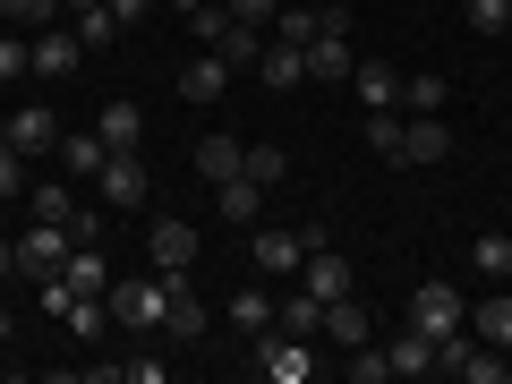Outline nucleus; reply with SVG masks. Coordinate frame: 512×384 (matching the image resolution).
I'll return each mask as SVG.
<instances>
[{"label": "nucleus", "mask_w": 512, "mask_h": 384, "mask_svg": "<svg viewBox=\"0 0 512 384\" xmlns=\"http://www.w3.org/2000/svg\"><path fill=\"white\" fill-rule=\"evenodd\" d=\"M274 325H291V333H325V299H316V291L282 299V316H274Z\"/></svg>", "instance_id": "473e14b6"}, {"label": "nucleus", "mask_w": 512, "mask_h": 384, "mask_svg": "<svg viewBox=\"0 0 512 384\" xmlns=\"http://www.w3.org/2000/svg\"><path fill=\"white\" fill-rule=\"evenodd\" d=\"M299 291H316V299H342V291H359V274H350V256L333 248H308V265H299Z\"/></svg>", "instance_id": "9b49d317"}, {"label": "nucleus", "mask_w": 512, "mask_h": 384, "mask_svg": "<svg viewBox=\"0 0 512 384\" xmlns=\"http://www.w3.org/2000/svg\"><path fill=\"white\" fill-rule=\"evenodd\" d=\"M188 163L205 171V180H239V163H248V146H239V137H197V146H188Z\"/></svg>", "instance_id": "412c9836"}, {"label": "nucleus", "mask_w": 512, "mask_h": 384, "mask_svg": "<svg viewBox=\"0 0 512 384\" xmlns=\"http://www.w3.org/2000/svg\"><path fill=\"white\" fill-rule=\"evenodd\" d=\"M504 35H512V18H504Z\"/></svg>", "instance_id": "de8ad7c7"}, {"label": "nucleus", "mask_w": 512, "mask_h": 384, "mask_svg": "<svg viewBox=\"0 0 512 384\" xmlns=\"http://www.w3.org/2000/svg\"><path fill=\"white\" fill-rule=\"evenodd\" d=\"M146 256H154V274H188V265H197V222H188V214L154 222V231H146Z\"/></svg>", "instance_id": "1a4fd4ad"}, {"label": "nucleus", "mask_w": 512, "mask_h": 384, "mask_svg": "<svg viewBox=\"0 0 512 384\" xmlns=\"http://www.w3.org/2000/svg\"><path fill=\"white\" fill-rule=\"evenodd\" d=\"M274 9H282V0H231V18H248V26H265V35H274Z\"/></svg>", "instance_id": "ea45409f"}, {"label": "nucleus", "mask_w": 512, "mask_h": 384, "mask_svg": "<svg viewBox=\"0 0 512 384\" xmlns=\"http://www.w3.org/2000/svg\"><path fill=\"white\" fill-rule=\"evenodd\" d=\"M350 69H359L350 35H316L308 43V86H350Z\"/></svg>", "instance_id": "dca6fc26"}, {"label": "nucleus", "mask_w": 512, "mask_h": 384, "mask_svg": "<svg viewBox=\"0 0 512 384\" xmlns=\"http://www.w3.org/2000/svg\"><path fill=\"white\" fill-rule=\"evenodd\" d=\"M103 163H111L103 128H60V171H69V180H94Z\"/></svg>", "instance_id": "a211bd4d"}, {"label": "nucleus", "mask_w": 512, "mask_h": 384, "mask_svg": "<svg viewBox=\"0 0 512 384\" xmlns=\"http://www.w3.org/2000/svg\"><path fill=\"white\" fill-rule=\"evenodd\" d=\"M0 128H9V146H18V154H60V120L43 103H18Z\"/></svg>", "instance_id": "ddd939ff"}, {"label": "nucleus", "mask_w": 512, "mask_h": 384, "mask_svg": "<svg viewBox=\"0 0 512 384\" xmlns=\"http://www.w3.org/2000/svg\"><path fill=\"white\" fill-rule=\"evenodd\" d=\"M325 342L333 350H359V342H376V316H367V299H325Z\"/></svg>", "instance_id": "4468645a"}, {"label": "nucleus", "mask_w": 512, "mask_h": 384, "mask_svg": "<svg viewBox=\"0 0 512 384\" xmlns=\"http://www.w3.org/2000/svg\"><path fill=\"white\" fill-rule=\"evenodd\" d=\"M274 316H282V299H274V291H239V299H231V325L248 333V342H256L265 325H274Z\"/></svg>", "instance_id": "a878e982"}, {"label": "nucleus", "mask_w": 512, "mask_h": 384, "mask_svg": "<svg viewBox=\"0 0 512 384\" xmlns=\"http://www.w3.org/2000/svg\"><path fill=\"white\" fill-rule=\"evenodd\" d=\"M256 86H265V94L308 86V52H299V43H274V35H265V52H256Z\"/></svg>", "instance_id": "f8f14e48"}, {"label": "nucleus", "mask_w": 512, "mask_h": 384, "mask_svg": "<svg viewBox=\"0 0 512 384\" xmlns=\"http://www.w3.org/2000/svg\"><path fill=\"white\" fill-rule=\"evenodd\" d=\"M470 333H478V342H495V350H512V291H487V299H478Z\"/></svg>", "instance_id": "4be33fe9"}, {"label": "nucleus", "mask_w": 512, "mask_h": 384, "mask_svg": "<svg viewBox=\"0 0 512 384\" xmlns=\"http://www.w3.org/2000/svg\"><path fill=\"white\" fill-rule=\"evenodd\" d=\"M384 350H393V376H427V367H436V342H427L419 325H410V333H393Z\"/></svg>", "instance_id": "393cba45"}, {"label": "nucleus", "mask_w": 512, "mask_h": 384, "mask_svg": "<svg viewBox=\"0 0 512 384\" xmlns=\"http://www.w3.org/2000/svg\"><path fill=\"white\" fill-rule=\"evenodd\" d=\"M256 367H265L274 384H308V376H316V333L265 325V333H256Z\"/></svg>", "instance_id": "f257e3e1"}, {"label": "nucleus", "mask_w": 512, "mask_h": 384, "mask_svg": "<svg viewBox=\"0 0 512 384\" xmlns=\"http://www.w3.org/2000/svg\"><path fill=\"white\" fill-rule=\"evenodd\" d=\"M163 282H171V299H163V333H171V342H205V333H214V308L188 291V274H163Z\"/></svg>", "instance_id": "6e6552de"}, {"label": "nucleus", "mask_w": 512, "mask_h": 384, "mask_svg": "<svg viewBox=\"0 0 512 384\" xmlns=\"http://www.w3.org/2000/svg\"><path fill=\"white\" fill-rule=\"evenodd\" d=\"M0 282H18V239H0Z\"/></svg>", "instance_id": "79ce46f5"}, {"label": "nucleus", "mask_w": 512, "mask_h": 384, "mask_svg": "<svg viewBox=\"0 0 512 384\" xmlns=\"http://www.w3.org/2000/svg\"><path fill=\"white\" fill-rule=\"evenodd\" d=\"M342 376H350V384H384V376H393V350H384V342H359V350L342 359Z\"/></svg>", "instance_id": "c85d7f7f"}, {"label": "nucleus", "mask_w": 512, "mask_h": 384, "mask_svg": "<svg viewBox=\"0 0 512 384\" xmlns=\"http://www.w3.org/2000/svg\"><path fill=\"white\" fill-rule=\"evenodd\" d=\"M214 52L231 60V69H256V52H265V26H248V18H231V35H222Z\"/></svg>", "instance_id": "bb28decb"}, {"label": "nucleus", "mask_w": 512, "mask_h": 384, "mask_svg": "<svg viewBox=\"0 0 512 384\" xmlns=\"http://www.w3.org/2000/svg\"><path fill=\"white\" fill-rule=\"evenodd\" d=\"M60 282H69L77 299H86V291H103V299H111V256H103V239H86V248L60 265Z\"/></svg>", "instance_id": "aec40b11"}, {"label": "nucleus", "mask_w": 512, "mask_h": 384, "mask_svg": "<svg viewBox=\"0 0 512 384\" xmlns=\"http://www.w3.org/2000/svg\"><path fill=\"white\" fill-rule=\"evenodd\" d=\"M444 154H453V128H444V111H402V171L444 163Z\"/></svg>", "instance_id": "423d86ee"}, {"label": "nucleus", "mask_w": 512, "mask_h": 384, "mask_svg": "<svg viewBox=\"0 0 512 384\" xmlns=\"http://www.w3.org/2000/svg\"><path fill=\"white\" fill-rule=\"evenodd\" d=\"M504 384H512V350H504Z\"/></svg>", "instance_id": "a18cd8bd"}, {"label": "nucleus", "mask_w": 512, "mask_h": 384, "mask_svg": "<svg viewBox=\"0 0 512 384\" xmlns=\"http://www.w3.org/2000/svg\"><path fill=\"white\" fill-rule=\"evenodd\" d=\"M256 274L265 282H299V265H308V231H282V222H256Z\"/></svg>", "instance_id": "20e7f679"}, {"label": "nucleus", "mask_w": 512, "mask_h": 384, "mask_svg": "<svg viewBox=\"0 0 512 384\" xmlns=\"http://www.w3.org/2000/svg\"><path fill=\"white\" fill-rule=\"evenodd\" d=\"M188 9H197V0H180V18H188Z\"/></svg>", "instance_id": "49530a36"}, {"label": "nucleus", "mask_w": 512, "mask_h": 384, "mask_svg": "<svg viewBox=\"0 0 512 384\" xmlns=\"http://www.w3.org/2000/svg\"><path fill=\"white\" fill-rule=\"evenodd\" d=\"M410 325H419L427 342L461 333V291H453V282H419V291H410Z\"/></svg>", "instance_id": "0eeeda50"}, {"label": "nucleus", "mask_w": 512, "mask_h": 384, "mask_svg": "<svg viewBox=\"0 0 512 384\" xmlns=\"http://www.w3.org/2000/svg\"><path fill=\"white\" fill-rule=\"evenodd\" d=\"M26 52H35V77H52V86H60V77L86 60V43H77V26L52 18V26H35V43H26Z\"/></svg>", "instance_id": "9d476101"}, {"label": "nucleus", "mask_w": 512, "mask_h": 384, "mask_svg": "<svg viewBox=\"0 0 512 384\" xmlns=\"http://www.w3.org/2000/svg\"><path fill=\"white\" fill-rule=\"evenodd\" d=\"M256 197H265V188L239 171V180H222V188H214V214H222V222H248V231H256Z\"/></svg>", "instance_id": "5701e85b"}, {"label": "nucleus", "mask_w": 512, "mask_h": 384, "mask_svg": "<svg viewBox=\"0 0 512 384\" xmlns=\"http://www.w3.org/2000/svg\"><path fill=\"white\" fill-rule=\"evenodd\" d=\"M69 214H77V197H69L60 180H43V188H35V222H69Z\"/></svg>", "instance_id": "4c0bfd02"}, {"label": "nucleus", "mask_w": 512, "mask_h": 384, "mask_svg": "<svg viewBox=\"0 0 512 384\" xmlns=\"http://www.w3.org/2000/svg\"><path fill=\"white\" fill-rule=\"evenodd\" d=\"M350 94H359L367 111H402V77L384 69V60H359V69H350Z\"/></svg>", "instance_id": "6ab92c4d"}, {"label": "nucleus", "mask_w": 512, "mask_h": 384, "mask_svg": "<svg viewBox=\"0 0 512 384\" xmlns=\"http://www.w3.org/2000/svg\"><path fill=\"white\" fill-rule=\"evenodd\" d=\"M60 9H69V18H77V9H94V0H60Z\"/></svg>", "instance_id": "c03bdc74"}, {"label": "nucleus", "mask_w": 512, "mask_h": 384, "mask_svg": "<svg viewBox=\"0 0 512 384\" xmlns=\"http://www.w3.org/2000/svg\"><path fill=\"white\" fill-rule=\"evenodd\" d=\"M111 35H120V18H111L103 0H94V9H77V43H86V52H103Z\"/></svg>", "instance_id": "c9c22d12"}, {"label": "nucleus", "mask_w": 512, "mask_h": 384, "mask_svg": "<svg viewBox=\"0 0 512 384\" xmlns=\"http://www.w3.org/2000/svg\"><path fill=\"white\" fill-rule=\"evenodd\" d=\"M470 265H478L487 282H512V231H478V239H470Z\"/></svg>", "instance_id": "b1692460"}, {"label": "nucleus", "mask_w": 512, "mask_h": 384, "mask_svg": "<svg viewBox=\"0 0 512 384\" xmlns=\"http://www.w3.org/2000/svg\"><path fill=\"white\" fill-rule=\"evenodd\" d=\"M94 188H103V205H111V214H137V205L154 197V171L137 163V154H111V163L94 171Z\"/></svg>", "instance_id": "39448f33"}, {"label": "nucleus", "mask_w": 512, "mask_h": 384, "mask_svg": "<svg viewBox=\"0 0 512 384\" xmlns=\"http://www.w3.org/2000/svg\"><path fill=\"white\" fill-rule=\"evenodd\" d=\"M504 18H512V0H461V26L470 35H504Z\"/></svg>", "instance_id": "f704fd0d"}, {"label": "nucleus", "mask_w": 512, "mask_h": 384, "mask_svg": "<svg viewBox=\"0 0 512 384\" xmlns=\"http://www.w3.org/2000/svg\"><path fill=\"white\" fill-rule=\"evenodd\" d=\"M444 94H453V77H436V69L402 77V111H444Z\"/></svg>", "instance_id": "c756f323"}, {"label": "nucleus", "mask_w": 512, "mask_h": 384, "mask_svg": "<svg viewBox=\"0 0 512 384\" xmlns=\"http://www.w3.org/2000/svg\"><path fill=\"white\" fill-rule=\"evenodd\" d=\"M188 35H197L205 52H214V43L231 35V0H197V9H188Z\"/></svg>", "instance_id": "7c9ffc66"}, {"label": "nucleus", "mask_w": 512, "mask_h": 384, "mask_svg": "<svg viewBox=\"0 0 512 384\" xmlns=\"http://www.w3.org/2000/svg\"><path fill=\"white\" fill-rule=\"evenodd\" d=\"M18 77H35V52L26 35H0V86H18Z\"/></svg>", "instance_id": "e433bc0d"}, {"label": "nucleus", "mask_w": 512, "mask_h": 384, "mask_svg": "<svg viewBox=\"0 0 512 384\" xmlns=\"http://www.w3.org/2000/svg\"><path fill=\"white\" fill-rule=\"evenodd\" d=\"M69 256H77L69 222H26V231H18V274H26V282H52Z\"/></svg>", "instance_id": "7ed1b4c3"}, {"label": "nucleus", "mask_w": 512, "mask_h": 384, "mask_svg": "<svg viewBox=\"0 0 512 384\" xmlns=\"http://www.w3.org/2000/svg\"><path fill=\"white\" fill-rule=\"evenodd\" d=\"M103 9H111V18H120V26H137V18H146V9H154V0H103Z\"/></svg>", "instance_id": "a19ab883"}, {"label": "nucleus", "mask_w": 512, "mask_h": 384, "mask_svg": "<svg viewBox=\"0 0 512 384\" xmlns=\"http://www.w3.org/2000/svg\"><path fill=\"white\" fill-rule=\"evenodd\" d=\"M231 60H222V52H197V60H188V69H180V94H188V103H222V94H231Z\"/></svg>", "instance_id": "2eb2a0df"}, {"label": "nucleus", "mask_w": 512, "mask_h": 384, "mask_svg": "<svg viewBox=\"0 0 512 384\" xmlns=\"http://www.w3.org/2000/svg\"><path fill=\"white\" fill-rule=\"evenodd\" d=\"M163 299H171L163 274H146V282H111V325H120V333H163Z\"/></svg>", "instance_id": "f03ea898"}, {"label": "nucleus", "mask_w": 512, "mask_h": 384, "mask_svg": "<svg viewBox=\"0 0 512 384\" xmlns=\"http://www.w3.org/2000/svg\"><path fill=\"white\" fill-rule=\"evenodd\" d=\"M239 171H248L256 188H282V171H291V154H282V146H248V163H239Z\"/></svg>", "instance_id": "72a5a7b5"}, {"label": "nucleus", "mask_w": 512, "mask_h": 384, "mask_svg": "<svg viewBox=\"0 0 512 384\" xmlns=\"http://www.w3.org/2000/svg\"><path fill=\"white\" fill-rule=\"evenodd\" d=\"M367 146H376L393 171H402V111H367Z\"/></svg>", "instance_id": "2f4dec72"}, {"label": "nucleus", "mask_w": 512, "mask_h": 384, "mask_svg": "<svg viewBox=\"0 0 512 384\" xmlns=\"http://www.w3.org/2000/svg\"><path fill=\"white\" fill-rule=\"evenodd\" d=\"M9 333H18V316H9V308H0V342H9Z\"/></svg>", "instance_id": "37998d69"}, {"label": "nucleus", "mask_w": 512, "mask_h": 384, "mask_svg": "<svg viewBox=\"0 0 512 384\" xmlns=\"http://www.w3.org/2000/svg\"><path fill=\"white\" fill-rule=\"evenodd\" d=\"M94 128H103V146H111V154H137V146H146V111L128 103V94L94 111Z\"/></svg>", "instance_id": "f3484780"}, {"label": "nucleus", "mask_w": 512, "mask_h": 384, "mask_svg": "<svg viewBox=\"0 0 512 384\" xmlns=\"http://www.w3.org/2000/svg\"><path fill=\"white\" fill-rule=\"evenodd\" d=\"M0 18H9V26H52L60 0H0Z\"/></svg>", "instance_id": "58836bf2"}, {"label": "nucleus", "mask_w": 512, "mask_h": 384, "mask_svg": "<svg viewBox=\"0 0 512 384\" xmlns=\"http://www.w3.org/2000/svg\"><path fill=\"white\" fill-rule=\"evenodd\" d=\"M60 325H69L77 342H94V333L111 325V299H103V291H86V299H69V316H60Z\"/></svg>", "instance_id": "cd10ccee"}]
</instances>
